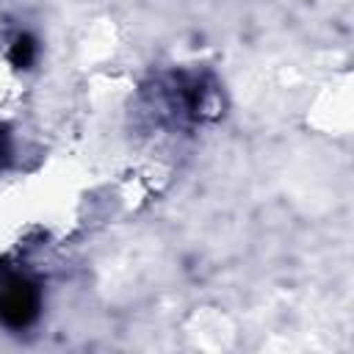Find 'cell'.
I'll use <instances>...</instances> for the list:
<instances>
[{"label": "cell", "mask_w": 354, "mask_h": 354, "mask_svg": "<svg viewBox=\"0 0 354 354\" xmlns=\"http://www.w3.org/2000/svg\"><path fill=\"white\" fill-rule=\"evenodd\" d=\"M8 160H11V136H8V130L0 124V169H6Z\"/></svg>", "instance_id": "3957f363"}, {"label": "cell", "mask_w": 354, "mask_h": 354, "mask_svg": "<svg viewBox=\"0 0 354 354\" xmlns=\"http://www.w3.org/2000/svg\"><path fill=\"white\" fill-rule=\"evenodd\" d=\"M39 58V41L28 30H17L8 41V61L14 69H30Z\"/></svg>", "instance_id": "7a4b0ae2"}, {"label": "cell", "mask_w": 354, "mask_h": 354, "mask_svg": "<svg viewBox=\"0 0 354 354\" xmlns=\"http://www.w3.org/2000/svg\"><path fill=\"white\" fill-rule=\"evenodd\" d=\"M41 285L22 268H0V326L25 332L39 321Z\"/></svg>", "instance_id": "6da1fadb"}]
</instances>
